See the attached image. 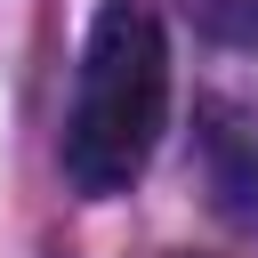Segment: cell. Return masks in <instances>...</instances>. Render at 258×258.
Returning a JSON list of instances; mask_svg holds the SVG:
<instances>
[{
  "instance_id": "cell-1",
  "label": "cell",
  "mask_w": 258,
  "mask_h": 258,
  "mask_svg": "<svg viewBox=\"0 0 258 258\" xmlns=\"http://www.w3.org/2000/svg\"><path fill=\"white\" fill-rule=\"evenodd\" d=\"M169 121V40L153 8L113 0L89 24L73 113H64V177L81 194H129Z\"/></svg>"
},
{
  "instance_id": "cell-2",
  "label": "cell",
  "mask_w": 258,
  "mask_h": 258,
  "mask_svg": "<svg viewBox=\"0 0 258 258\" xmlns=\"http://www.w3.org/2000/svg\"><path fill=\"white\" fill-rule=\"evenodd\" d=\"M194 16H202V32H218L234 48H258V0H194Z\"/></svg>"
}]
</instances>
